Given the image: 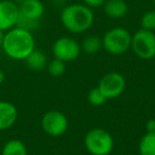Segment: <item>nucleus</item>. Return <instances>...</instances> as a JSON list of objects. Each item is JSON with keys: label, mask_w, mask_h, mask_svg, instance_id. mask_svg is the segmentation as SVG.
Here are the masks:
<instances>
[{"label": "nucleus", "mask_w": 155, "mask_h": 155, "mask_svg": "<svg viewBox=\"0 0 155 155\" xmlns=\"http://www.w3.org/2000/svg\"><path fill=\"white\" fill-rule=\"evenodd\" d=\"M1 49L12 60L25 61L35 49L34 36L30 31L14 27L5 33Z\"/></svg>", "instance_id": "nucleus-1"}, {"label": "nucleus", "mask_w": 155, "mask_h": 155, "mask_svg": "<svg viewBox=\"0 0 155 155\" xmlns=\"http://www.w3.org/2000/svg\"><path fill=\"white\" fill-rule=\"evenodd\" d=\"M61 22L69 32L79 34L87 31L94 24V13L89 7L82 3H72L63 9Z\"/></svg>", "instance_id": "nucleus-2"}, {"label": "nucleus", "mask_w": 155, "mask_h": 155, "mask_svg": "<svg viewBox=\"0 0 155 155\" xmlns=\"http://www.w3.org/2000/svg\"><path fill=\"white\" fill-rule=\"evenodd\" d=\"M132 35L125 28L117 27L108 30L102 38V47L110 54L120 55L131 48Z\"/></svg>", "instance_id": "nucleus-3"}, {"label": "nucleus", "mask_w": 155, "mask_h": 155, "mask_svg": "<svg viewBox=\"0 0 155 155\" xmlns=\"http://www.w3.org/2000/svg\"><path fill=\"white\" fill-rule=\"evenodd\" d=\"M85 148L93 155H110L114 149V139L103 129H93L84 138Z\"/></svg>", "instance_id": "nucleus-4"}, {"label": "nucleus", "mask_w": 155, "mask_h": 155, "mask_svg": "<svg viewBox=\"0 0 155 155\" xmlns=\"http://www.w3.org/2000/svg\"><path fill=\"white\" fill-rule=\"evenodd\" d=\"M131 48L134 53L142 60H151L155 56V33L140 29L132 35Z\"/></svg>", "instance_id": "nucleus-5"}, {"label": "nucleus", "mask_w": 155, "mask_h": 155, "mask_svg": "<svg viewBox=\"0 0 155 155\" xmlns=\"http://www.w3.org/2000/svg\"><path fill=\"white\" fill-rule=\"evenodd\" d=\"M41 127L46 134L53 137L63 135L68 129V119L62 112L49 110L41 118Z\"/></svg>", "instance_id": "nucleus-6"}, {"label": "nucleus", "mask_w": 155, "mask_h": 155, "mask_svg": "<svg viewBox=\"0 0 155 155\" xmlns=\"http://www.w3.org/2000/svg\"><path fill=\"white\" fill-rule=\"evenodd\" d=\"M52 53L58 60L63 62H71L79 58L81 53V46L73 38L61 37L56 39L52 46Z\"/></svg>", "instance_id": "nucleus-7"}, {"label": "nucleus", "mask_w": 155, "mask_h": 155, "mask_svg": "<svg viewBox=\"0 0 155 155\" xmlns=\"http://www.w3.org/2000/svg\"><path fill=\"white\" fill-rule=\"evenodd\" d=\"M98 87L107 100L115 99L124 91L125 79L119 72H108L102 77Z\"/></svg>", "instance_id": "nucleus-8"}, {"label": "nucleus", "mask_w": 155, "mask_h": 155, "mask_svg": "<svg viewBox=\"0 0 155 155\" xmlns=\"http://www.w3.org/2000/svg\"><path fill=\"white\" fill-rule=\"evenodd\" d=\"M19 16V8L13 0L0 1V30L3 32L16 27Z\"/></svg>", "instance_id": "nucleus-9"}, {"label": "nucleus", "mask_w": 155, "mask_h": 155, "mask_svg": "<svg viewBox=\"0 0 155 155\" xmlns=\"http://www.w3.org/2000/svg\"><path fill=\"white\" fill-rule=\"evenodd\" d=\"M18 118V110L13 103L0 100V131L12 127Z\"/></svg>", "instance_id": "nucleus-10"}, {"label": "nucleus", "mask_w": 155, "mask_h": 155, "mask_svg": "<svg viewBox=\"0 0 155 155\" xmlns=\"http://www.w3.org/2000/svg\"><path fill=\"white\" fill-rule=\"evenodd\" d=\"M19 15L32 20H41L45 14V5L41 0H24L18 5Z\"/></svg>", "instance_id": "nucleus-11"}, {"label": "nucleus", "mask_w": 155, "mask_h": 155, "mask_svg": "<svg viewBox=\"0 0 155 155\" xmlns=\"http://www.w3.org/2000/svg\"><path fill=\"white\" fill-rule=\"evenodd\" d=\"M102 7L106 16L114 19L124 17L129 12V5L124 0H106Z\"/></svg>", "instance_id": "nucleus-12"}, {"label": "nucleus", "mask_w": 155, "mask_h": 155, "mask_svg": "<svg viewBox=\"0 0 155 155\" xmlns=\"http://www.w3.org/2000/svg\"><path fill=\"white\" fill-rule=\"evenodd\" d=\"M26 65L34 71H41L47 67V56L41 50L34 49L25 60Z\"/></svg>", "instance_id": "nucleus-13"}, {"label": "nucleus", "mask_w": 155, "mask_h": 155, "mask_svg": "<svg viewBox=\"0 0 155 155\" xmlns=\"http://www.w3.org/2000/svg\"><path fill=\"white\" fill-rule=\"evenodd\" d=\"M1 155H28L26 144L19 139H11L5 143Z\"/></svg>", "instance_id": "nucleus-14"}, {"label": "nucleus", "mask_w": 155, "mask_h": 155, "mask_svg": "<svg viewBox=\"0 0 155 155\" xmlns=\"http://www.w3.org/2000/svg\"><path fill=\"white\" fill-rule=\"evenodd\" d=\"M140 155H155V132H147L139 142Z\"/></svg>", "instance_id": "nucleus-15"}, {"label": "nucleus", "mask_w": 155, "mask_h": 155, "mask_svg": "<svg viewBox=\"0 0 155 155\" xmlns=\"http://www.w3.org/2000/svg\"><path fill=\"white\" fill-rule=\"evenodd\" d=\"M102 48V39L95 35L86 37L82 41L81 49L87 54H95Z\"/></svg>", "instance_id": "nucleus-16"}, {"label": "nucleus", "mask_w": 155, "mask_h": 155, "mask_svg": "<svg viewBox=\"0 0 155 155\" xmlns=\"http://www.w3.org/2000/svg\"><path fill=\"white\" fill-rule=\"evenodd\" d=\"M47 70L50 75L58 78L64 74L65 70H66V65H65V62L54 58L47 64Z\"/></svg>", "instance_id": "nucleus-17"}, {"label": "nucleus", "mask_w": 155, "mask_h": 155, "mask_svg": "<svg viewBox=\"0 0 155 155\" xmlns=\"http://www.w3.org/2000/svg\"><path fill=\"white\" fill-rule=\"evenodd\" d=\"M141 29L148 31H155V10H150L142 15L141 20Z\"/></svg>", "instance_id": "nucleus-18"}, {"label": "nucleus", "mask_w": 155, "mask_h": 155, "mask_svg": "<svg viewBox=\"0 0 155 155\" xmlns=\"http://www.w3.org/2000/svg\"><path fill=\"white\" fill-rule=\"evenodd\" d=\"M105 96L102 94V91H100L99 87H95L88 93V101L91 105L94 106H101L105 103L106 101Z\"/></svg>", "instance_id": "nucleus-19"}, {"label": "nucleus", "mask_w": 155, "mask_h": 155, "mask_svg": "<svg viewBox=\"0 0 155 155\" xmlns=\"http://www.w3.org/2000/svg\"><path fill=\"white\" fill-rule=\"evenodd\" d=\"M16 27H19L21 29H25L27 31H30V32H33L34 30H36L39 27V21L38 20H32L29 19V18H26L24 16H18V20L17 24H16Z\"/></svg>", "instance_id": "nucleus-20"}, {"label": "nucleus", "mask_w": 155, "mask_h": 155, "mask_svg": "<svg viewBox=\"0 0 155 155\" xmlns=\"http://www.w3.org/2000/svg\"><path fill=\"white\" fill-rule=\"evenodd\" d=\"M106 0H83L84 5H86L87 7L91 8H98V7H102V5L105 3Z\"/></svg>", "instance_id": "nucleus-21"}, {"label": "nucleus", "mask_w": 155, "mask_h": 155, "mask_svg": "<svg viewBox=\"0 0 155 155\" xmlns=\"http://www.w3.org/2000/svg\"><path fill=\"white\" fill-rule=\"evenodd\" d=\"M147 132H155V119H150L148 120L146 124Z\"/></svg>", "instance_id": "nucleus-22"}, {"label": "nucleus", "mask_w": 155, "mask_h": 155, "mask_svg": "<svg viewBox=\"0 0 155 155\" xmlns=\"http://www.w3.org/2000/svg\"><path fill=\"white\" fill-rule=\"evenodd\" d=\"M5 72H3L2 69H0V85L5 82Z\"/></svg>", "instance_id": "nucleus-23"}, {"label": "nucleus", "mask_w": 155, "mask_h": 155, "mask_svg": "<svg viewBox=\"0 0 155 155\" xmlns=\"http://www.w3.org/2000/svg\"><path fill=\"white\" fill-rule=\"evenodd\" d=\"M5 33L3 31L0 30V48H2V44H3V38H5Z\"/></svg>", "instance_id": "nucleus-24"}, {"label": "nucleus", "mask_w": 155, "mask_h": 155, "mask_svg": "<svg viewBox=\"0 0 155 155\" xmlns=\"http://www.w3.org/2000/svg\"><path fill=\"white\" fill-rule=\"evenodd\" d=\"M153 3H154V7H155V0H153Z\"/></svg>", "instance_id": "nucleus-25"}, {"label": "nucleus", "mask_w": 155, "mask_h": 155, "mask_svg": "<svg viewBox=\"0 0 155 155\" xmlns=\"http://www.w3.org/2000/svg\"><path fill=\"white\" fill-rule=\"evenodd\" d=\"M154 58H155V56H154Z\"/></svg>", "instance_id": "nucleus-26"}]
</instances>
